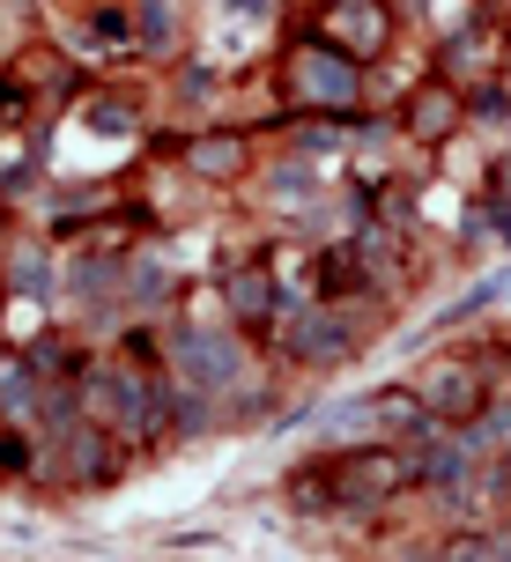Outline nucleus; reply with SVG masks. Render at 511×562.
<instances>
[{
	"label": "nucleus",
	"mask_w": 511,
	"mask_h": 562,
	"mask_svg": "<svg viewBox=\"0 0 511 562\" xmlns=\"http://www.w3.org/2000/svg\"><path fill=\"white\" fill-rule=\"evenodd\" d=\"M297 82L312 104H348L356 97V59L348 53H297Z\"/></svg>",
	"instance_id": "f257e3e1"
},
{
	"label": "nucleus",
	"mask_w": 511,
	"mask_h": 562,
	"mask_svg": "<svg viewBox=\"0 0 511 562\" xmlns=\"http://www.w3.org/2000/svg\"><path fill=\"white\" fill-rule=\"evenodd\" d=\"M326 30H334L341 53H378V37H386V8H378V0H348V8L326 15Z\"/></svg>",
	"instance_id": "f03ea898"
},
{
	"label": "nucleus",
	"mask_w": 511,
	"mask_h": 562,
	"mask_svg": "<svg viewBox=\"0 0 511 562\" xmlns=\"http://www.w3.org/2000/svg\"><path fill=\"white\" fill-rule=\"evenodd\" d=\"M178 348H186V378H193L200 393L237 378V348H230V340H215V334H186Z\"/></svg>",
	"instance_id": "7ed1b4c3"
},
{
	"label": "nucleus",
	"mask_w": 511,
	"mask_h": 562,
	"mask_svg": "<svg viewBox=\"0 0 511 562\" xmlns=\"http://www.w3.org/2000/svg\"><path fill=\"white\" fill-rule=\"evenodd\" d=\"M475 400H482L475 370H437V378H430V407H437V415H475Z\"/></svg>",
	"instance_id": "20e7f679"
},
{
	"label": "nucleus",
	"mask_w": 511,
	"mask_h": 562,
	"mask_svg": "<svg viewBox=\"0 0 511 562\" xmlns=\"http://www.w3.org/2000/svg\"><path fill=\"white\" fill-rule=\"evenodd\" d=\"M289 348H304V356H312V363H341V348H348V340L334 334V326H326V318H297V326H289Z\"/></svg>",
	"instance_id": "39448f33"
},
{
	"label": "nucleus",
	"mask_w": 511,
	"mask_h": 562,
	"mask_svg": "<svg viewBox=\"0 0 511 562\" xmlns=\"http://www.w3.org/2000/svg\"><path fill=\"white\" fill-rule=\"evenodd\" d=\"M453 119H459V97H453V89H423V97L408 104V126H415V134H445Z\"/></svg>",
	"instance_id": "423d86ee"
},
{
	"label": "nucleus",
	"mask_w": 511,
	"mask_h": 562,
	"mask_svg": "<svg viewBox=\"0 0 511 562\" xmlns=\"http://www.w3.org/2000/svg\"><path fill=\"white\" fill-rule=\"evenodd\" d=\"M230 304L245 311V318H259V311H267V267H245V274H230Z\"/></svg>",
	"instance_id": "0eeeda50"
},
{
	"label": "nucleus",
	"mask_w": 511,
	"mask_h": 562,
	"mask_svg": "<svg viewBox=\"0 0 511 562\" xmlns=\"http://www.w3.org/2000/svg\"><path fill=\"white\" fill-rule=\"evenodd\" d=\"M193 170H245V140H193Z\"/></svg>",
	"instance_id": "6e6552de"
},
{
	"label": "nucleus",
	"mask_w": 511,
	"mask_h": 562,
	"mask_svg": "<svg viewBox=\"0 0 511 562\" xmlns=\"http://www.w3.org/2000/svg\"><path fill=\"white\" fill-rule=\"evenodd\" d=\"M142 30H148V37H164V45H170V8H164V0H148V8H142Z\"/></svg>",
	"instance_id": "1a4fd4ad"
}]
</instances>
